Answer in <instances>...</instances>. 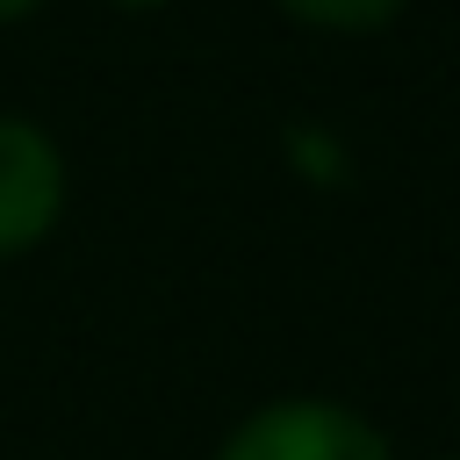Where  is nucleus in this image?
<instances>
[{
    "label": "nucleus",
    "instance_id": "f257e3e1",
    "mask_svg": "<svg viewBox=\"0 0 460 460\" xmlns=\"http://www.w3.org/2000/svg\"><path fill=\"white\" fill-rule=\"evenodd\" d=\"M208 460H395V446L352 402H331V395H273V402L244 410L216 438Z\"/></svg>",
    "mask_w": 460,
    "mask_h": 460
},
{
    "label": "nucleus",
    "instance_id": "f03ea898",
    "mask_svg": "<svg viewBox=\"0 0 460 460\" xmlns=\"http://www.w3.org/2000/svg\"><path fill=\"white\" fill-rule=\"evenodd\" d=\"M72 201V172L58 137L36 115H0V266L29 259Z\"/></svg>",
    "mask_w": 460,
    "mask_h": 460
},
{
    "label": "nucleus",
    "instance_id": "39448f33",
    "mask_svg": "<svg viewBox=\"0 0 460 460\" xmlns=\"http://www.w3.org/2000/svg\"><path fill=\"white\" fill-rule=\"evenodd\" d=\"M108 7H122V14H158V7H172V0H108Z\"/></svg>",
    "mask_w": 460,
    "mask_h": 460
},
{
    "label": "nucleus",
    "instance_id": "20e7f679",
    "mask_svg": "<svg viewBox=\"0 0 460 460\" xmlns=\"http://www.w3.org/2000/svg\"><path fill=\"white\" fill-rule=\"evenodd\" d=\"M36 7H43V0H0V29H7V22H29Z\"/></svg>",
    "mask_w": 460,
    "mask_h": 460
},
{
    "label": "nucleus",
    "instance_id": "7ed1b4c3",
    "mask_svg": "<svg viewBox=\"0 0 460 460\" xmlns=\"http://www.w3.org/2000/svg\"><path fill=\"white\" fill-rule=\"evenodd\" d=\"M288 22L316 29V36H374L388 22H402L410 0H273Z\"/></svg>",
    "mask_w": 460,
    "mask_h": 460
},
{
    "label": "nucleus",
    "instance_id": "423d86ee",
    "mask_svg": "<svg viewBox=\"0 0 460 460\" xmlns=\"http://www.w3.org/2000/svg\"><path fill=\"white\" fill-rule=\"evenodd\" d=\"M438 460H460V453H438Z\"/></svg>",
    "mask_w": 460,
    "mask_h": 460
}]
</instances>
